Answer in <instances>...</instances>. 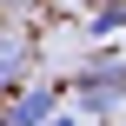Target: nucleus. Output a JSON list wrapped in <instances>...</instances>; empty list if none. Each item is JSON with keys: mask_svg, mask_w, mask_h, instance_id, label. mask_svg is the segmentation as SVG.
<instances>
[{"mask_svg": "<svg viewBox=\"0 0 126 126\" xmlns=\"http://www.w3.org/2000/svg\"><path fill=\"white\" fill-rule=\"evenodd\" d=\"M86 33H126V0H113V7H100V13L86 20Z\"/></svg>", "mask_w": 126, "mask_h": 126, "instance_id": "obj_4", "label": "nucleus"}, {"mask_svg": "<svg viewBox=\"0 0 126 126\" xmlns=\"http://www.w3.org/2000/svg\"><path fill=\"white\" fill-rule=\"evenodd\" d=\"M40 126H80V120H73V113H60V106H53V113H47V120H40Z\"/></svg>", "mask_w": 126, "mask_h": 126, "instance_id": "obj_5", "label": "nucleus"}, {"mask_svg": "<svg viewBox=\"0 0 126 126\" xmlns=\"http://www.w3.org/2000/svg\"><path fill=\"white\" fill-rule=\"evenodd\" d=\"M73 100H80V120H100V113H113L126 100V60L113 53H93L86 66H80V80H73Z\"/></svg>", "mask_w": 126, "mask_h": 126, "instance_id": "obj_1", "label": "nucleus"}, {"mask_svg": "<svg viewBox=\"0 0 126 126\" xmlns=\"http://www.w3.org/2000/svg\"><path fill=\"white\" fill-rule=\"evenodd\" d=\"M27 60H33L27 33H0V86H13V80L27 73Z\"/></svg>", "mask_w": 126, "mask_h": 126, "instance_id": "obj_3", "label": "nucleus"}, {"mask_svg": "<svg viewBox=\"0 0 126 126\" xmlns=\"http://www.w3.org/2000/svg\"><path fill=\"white\" fill-rule=\"evenodd\" d=\"M60 106V86H20L13 100H7V113H0V126H40L47 113Z\"/></svg>", "mask_w": 126, "mask_h": 126, "instance_id": "obj_2", "label": "nucleus"}, {"mask_svg": "<svg viewBox=\"0 0 126 126\" xmlns=\"http://www.w3.org/2000/svg\"><path fill=\"white\" fill-rule=\"evenodd\" d=\"M7 7H27V0H7Z\"/></svg>", "mask_w": 126, "mask_h": 126, "instance_id": "obj_6", "label": "nucleus"}]
</instances>
